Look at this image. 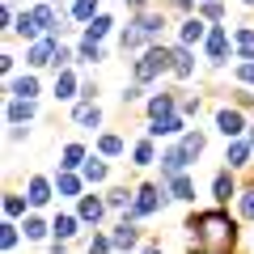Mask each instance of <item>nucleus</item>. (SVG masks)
I'll return each mask as SVG.
<instances>
[{"label":"nucleus","instance_id":"aec40b11","mask_svg":"<svg viewBox=\"0 0 254 254\" xmlns=\"http://www.w3.org/2000/svg\"><path fill=\"white\" fill-rule=\"evenodd\" d=\"M182 153H187V157H199V153H203V136H199V131L182 136Z\"/></svg>","mask_w":254,"mask_h":254},{"label":"nucleus","instance_id":"1a4fd4ad","mask_svg":"<svg viewBox=\"0 0 254 254\" xmlns=\"http://www.w3.org/2000/svg\"><path fill=\"white\" fill-rule=\"evenodd\" d=\"M216 127L225 131V136H237V131H242V115H237V110H220V115H216Z\"/></svg>","mask_w":254,"mask_h":254},{"label":"nucleus","instance_id":"f8f14e48","mask_svg":"<svg viewBox=\"0 0 254 254\" xmlns=\"http://www.w3.org/2000/svg\"><path fill=\"white\" fill-rule=\"evenodd\" d=\"M30 203H34V208H43L47 199H51V187H47L43 178H30V195H26Z\"/></svg>","mask_w":254,"mask_h":254},{"label":"nucleus","instance_id":"cd10ccee","mask_svg":"<svg viewBox=\"0 0 254 254\" xmlns=\"http://www.w3.org/2000/svg\"><path fill=\"white\" fill-rule=\"evenodd\" d=\"M81 161H85V148H76V144L64 148V165H68V170H72V165H81Z\"/></svg>","mask_w":254,"mask_h":254},{"label":"nucleus","instance_id":"6e6552de","mask_svg":"<svg viewBox=\"0 0 254 254\" xmlns=\"http://www.w3.org/2000/svg\"><path fill=\"white\" fill-rule=\"evenodd\" d=\"M153 136H178L182 131V119H174V115H165V119H153V127H148Z\"/></svg>","mask_w":254,"mask_h":254},{"label":"nucleus","instance_id":"412c9836","mask_svg":"<svg viewBox=\"0 0 254 254\" xmlns=\"http://www.w3.org/2000/svg\"><path fill=\"white\" fill-rule=\"evenodd\" d=\"M93 9H98V0H76V4H72V17L76 21H93Z\"/></svg>","mask_w":254,"mask_h":254},{"label":"nucleus","instance_id":"5701e85b","mask_svg":"<svg viewBox=\"0 0 254 254\" xmlns=\"http://www.w3.org/2000/svg\"><path fill=\"white\" fill-rule=\"evenodd\" d=\"M229 195H233V178H229V174H216V199L229 203Z\"/></svg>","mask_w":254,"mask_h":254},{"label":"nucleus","instance_id":"20e7f679","mask_svg":"<svg viewBox=\"0 0 254 254\" xmlns=\"http://www.w3.org/2000/svg\"><path fill=\"white\" fill-rule=\"evenodd\" d=\"M72 119H76L81 127H98V123H102V110H98V102H81V106L72 110Z\"/></svg>","mask_w":254,"mask_h":254},{"label":"nucleus","instance_id":"dca6fc26","mask_svg":"<svg viewBox=\"0 0 254 254\" xmlns=\"http://www.w3.org/2000/svg\"><path fill=\"white\" fill-rule=\"evenodd\" d=\"M34 26L38 30H55V9H51V4H38V9H34Z\"/></svg>","mask_w":254,"mask_h":254},{"label":"nucleus","instance_id":"4468645a","mask_svg":"<svg viewBox=\"0 0 254 254\" xmlns=\"http://www.w3.org/2000/svg\"><path fill=\"white\" fill-rule=\"evenodd\" d=\"M174 72H178V76H190V72H195V60H190L187 47H178V51H174Z\"/></svg>","mask_w":254,"mask_h":254},{"label":"nucleus","instance_id":"a878e982","mask_svg":"<svg viewBox=\"0 0 254 254\" xmlns=\"http://www.w3.org/2000/svg\"><path fill=\"white\" fill-rule=\"evenodd\" d=\"M106 30H110V17H93V21H89V30H85V38H93V43H98Z\"/></svg>","mask_w":254,"mask_h":254},{"label":"nucleus","instance_id":"f257e3e1","mask_svg":"<svg viewBox=\"0 0 254 254\" xmlns=\"http://www.w3.org/2000/svg\"><path fill=\"white\" fill-rule=\"evenodd\" d=\"M165 68H174V55L165 51V47H153L144 60H136V81H153V76H161Z\"/></svg>","mask_w":254,"mask_h":254},{"label":"nucleus","instance_id":"79ce46f5","mask_svg":"<svg viewBox=\"0 0 254 254\" xmlns=\"http://www.w3.org/2000/svg\"><path fill=\"white\" fill-rule=\"evenodd\" d=\"M131 4H136V9H144V4H148V0H131Z\"/></svg>","mask_w":254,"mask_h":254},{"label":"nucleus","instance_id":"b1692460","mask_svg":"<svg viewBox=\"0 0 254 254\" xmlns=\"http://www.w3.org/2000/svg\"><path fill=\"white\" fill-rule=\"evenodd\" d=\"M17 34H21V38H34V34H38V26H34V13H21V17H17Z\"/></svg>","mask_w":254,"mask_h":254},{"label":"nucleus","instance_id":"a211bd4d","mask_svg":"<svg viewBox=\"0 0 254 254\" xmlns=\"http://www.w3.org/2000/svg\"><path fill=\"white\" fill-rule=\"evenodd\" d=\"M98 216H102V199L85 195V199H81V220H98Z\"/></svg>","mask_w":254,"mask_h":254},{"label":"nucleus","instance_id":"4be33fe9","mask_svg":"<svg viewBox=\"0 0 254 254\" xmlns=\"http://www.w3.org/2000/svg\"><path fill=\"white\" fill-rule=\"evenodd\" d=\"M136 26H140V34H144V38H153V34H161V26H165V21H161V17H140Z\"/></svg>","mask_w":254,"mask_h":254},{"label":"nucleus","instance_id":"7ed1b4c3","mask_svg":"<svg viewBox=\"0 0 254 254\" xmlns=\"http://www.w3.org/2000/svg\"><path fill=\"white\" fill-rule=\"evenodd\" d=\"M187 161H190V157L182 153V144H178V148H170V153H161V174H165V178H178Z\"/></svg>","mask_w":254,"mask_h":254},{"label":"nucleus","instance_id":"72a5a7b5","mask_svg":"<svg viewBox=\"0 0 254 254\" xmlns=\"http://www.w3.org/2000/svg\"><path fill=\"white\" fill-rule=\"evenodd\" d=\"M136 165H153V144H136Z\"/></svg>","mask_w":254,"mask_h":254},{"label":"nucleus","instance_id":"6ab92c4d","mask_svg":"<svg viewBox=\"0 0 254 254\" xmlns=\"http://www.w3.org/2000/svg\"><path fill=\"white\" fill-rule=\"evenodd\" d=\"M72 89H76L72 72H60V76H55V98H72Z\"/></svg>","mask_w":254,"mask_h":254},{"label":"nucleus","instance_id":"c85d7f7f","mask_svg":"<svg viewBox=\"0 0 254 254\" xmlns=\"http://www.w3.org/2000/svg\"><path fill=\"white\" fill-rule=\"evenodd\" d=\"M76 233V220L72 216H60V220H55V237H72Z\"/></svg>","mask_w":254,"mask_h":254},{"label":"nucleus","instance_id":"39448f33","mask_svg":"<svg viewBox=\"0 0 254 254\" xmlns=\"http://www.w3.org/2000/svg\"><path fill=\"white\" fill-rule=\"evenodd\" d=\"M55 51H60V47H55L51 38H43V43L30 47V64H34V68H38V64H55Z\"/></svg>","mask_w":254,"mask_h":254},{"label":"nucleus","instance_id":"9d476101","mask_svg":"<svg viewBox=\"0 0 254 254\" xmlns=\"http://www.w3.org/2000/svg\"><path fill=\"white\" fill-rule=\"evenodd\" d=\"M136 237H140V233H136V225H127V220H123V225L115 229V237H110V242H115L119 250H131V246H136Z\"/></svg>","mask_w":254,"mask_h":254},{"label":"nucleus","instance_id":"7c9ffc66","mask_svg":"<svg viewBox=\"0 0 254 254\" xmlns=\"http://www.w3.org/2000/svg\"><path fill=\"white\" fill-rule=\"evenodd\" d=\"M4 212H9V216H21V212H26V199H21V195H9V199H4Z\"/></svg>","mask_w":254,"mask_h":254},{"label":"nucleus","instance_id":"9b49d317","mask_svg":"<svg viewBox=\"0 0 254 254\" xmlns=\"http://www.w3.org/2000/svg\"><path fill=\"white\" fill-rule=\"evenodd\" d=\"M225 47H229V34H225V30H212V34H208V55H212V60H225Z\"/></svg>","mask_w":254,"mask_h":254},{"label":"nucleus","instance_id":"f3484780","mask_svg":"<svg viewBox=\"0 0 254 254\" xmlns=\"http://www.w3.org/2000/svg\"><path fill=\"white\" fill-rule=\"evenodd\" d=\"M148 110H153V119H165V115L174 110V98H170V93H161V98L148 102Z\"/></svg>","mask_w":254,"mask_h":254},{"label":"nucleus","instance_id":"58836bf2","mask_svg":"<svg viewBox=\"0 0 254 254\" xmlns=\"http://www.w3.org/2000/svg\"><path fill=\"white\" fill-rule=\"evenodd\" d=\"M242 216L254 220V190H246V195H242Z\"/></svg>","mask_w":254,"mask_h":254},{"label":"nucleus","instance_id":"4c0bfd02","mask_svg":"<svg viewBox=\"0 0 254 254\" xmlns=\"http://www.w3.org/2000/svg\"><path fill=\"white\" fill-rule=\"evenodd\" d=\"M237 76H242V81H250V85H254V60H242V68H237Z\"/></svg>","mask_w":254,"mask_h":254},{"label":"nucleus","instance_id":"c9c22d12","mask_svg":"<svg viewBox=\"0 0 254 254\" xmlns=\"http://www.w3.org/2000/svg\"><path fill=\"white\" fill-rule=\"evenodd\" d=\"M0 242H4V250H13V246H17V229H13V225H4V233H0Z\"/></svg>","mask_w":254,"mask_h":254},{"label":"nucleus","instance_id":"393cba45","mask_svg":"<svg viewBox=\"0 0 254 254\" xmlns=\"http://www.w3.org/2000/svg\"><path fill=\"white\" fill-rule=\"evenodd\" d=\"M237 47L246 60H254V30H237Z\"/></svg>","mask_w":254,"mask_h":254},{"label":"nucleus","instance_id":"ea45409f","mask_svg":"<svg viewBox=\"0 0 254 254\" xmlns=\"http://www.w3.org/2000/svg\"><path fill=\"white\" fill-rule=\"evenodd\" d=\"M110 246H115V242H106V237H98V242L89 246V254H110Z\"/></svg>","mask_w":254,"mask_h":254},{"label":"nucleus","instance_id":"473e14b6","mask_svg":"<svg viewBox=\"0 0 254 254\" xmlns=\"http://www.w3.org/2000/svg\"><path fill=\"white\" fill-rule=\"evenodd\" d=\"M81 60H102V47L93 43V38H85V43H81Z\"/></svg>","mask_w":254,"mask_h":254},{"label":"nucleus","instance_id":"2eb2a0df","mask_svg":"<svg viewBox=\"0 0 254 254\" xmlns=\"http://www.w3.org/2000/svg\"><path fill=\"white\" fill-rule=\"evenodd\" d=\"M170 190H174V199H195V182H190V178H182V174L170 182Z\"/></svg>","mask_w":254,"mask_h":254},{"label":"nucleus","instance_id":"f03ea898","mask_svg":"<svg viewBox=\"0 0 254 254\" xmlns=\"http://www.w3.org/2000/svg\"><path fill=\"white\" fill-rule=\"evenodd\" d=\"M157 208H161V190H157V187L136 190V199H131V216H148V212H157Z\"/></svg>","mask_w":254,"mask_h":254},{"label":"nucleus","instance_id":"37998d69","mask_svg":"<svg viewBox=\"0 0 254 254\" xmlns=\"http://www.w3.org/2000/svg\"><path fill=\"white\" fill-rule=\"evenodd\" d=\"M246 4H254V0H246Z\"/></svg>","mask_w":254,"mask_h":254},{"label":"nucleus","instance_id":"bb28decb","mask_svg":"<svg viewBox=\"0 0 254 254\" xmlns=\"http://www.w3.org/2000/svg\"><path fill=\"white\" fill-rule=\"evenodd\" d=\"M246 157H250V144H233L225 161H229V165H246Z\"/></svg>","mask_w":254,"mask_h":254},{"label":"nucleus","instance_id":"423d86ee","mask_svg":"<svg viewBox=\"0 0 254 254\" xmlns=\"http://www.w3.org/2000/svg\"><path fill=\"white\" fill-rule=\"evenodd\" d=\"M212 30L203 26L199 17H190V21H182V43H203V38H208Z\"/></svg>","mask_w":254,"mask_h":254},{"label":"nucleus","instance_id":"0eeeda50","mask_svg":"<svg viewBox=\"0 0 254 254\" xmlns=\"http://www.w3.org/2000/svg\"><path fill=\"white\" fill-rule=\"evenodd\" d=\"M26 119H34V98H17L9 106V123H26Z\"/></svg>","mask_w":254,"mask_h":254},{"label":"nucleus","instance_id":"e433bc0d","mask_svg":"<svg viewBox=\"0 0 254 254\" xmlns=\"http://www.w3.org/2000/svg\"><path fill=\"white\" fill-rule=\"evenodd\" d=\"M60 190H64V195H76V190H81V182H76V178H68V174H64V178H60Z\"/></svg>","mask_w":254,"mask_h":254},{"label":"nucleus","instance_id":"a19ab883","mask_svg":"<svg viewBox=\"0 0 254 254\" xmlns=\"http://www.w3.org/2000/svg\"><path fill=\"white\" fill-rule=\"evenodd\" d=\"M110 208H127V190H115L110 195Z\"/></svg>","mask_w":254,"mask_h":254},{"label":"nucleus","instance_id":"c756f323","mask_svg":"<svg viewBox=\"0 0 254 254\" xmlns=\"http://www.w3.org/2000/svg\"><path fill=\"white\" fill-rule=\"evenodd\" d=\"M43 233H47V225H43L38 216H30V220H26V237H30V242H38Z\"/></svg>","mask_w":254,"mask_h":254},{"label":"nucleus","instance_id":"2f4dec72","mask_svg":"<svg viewBox=\"0 0 254 254\" xmlns=\"http://www.w3.org/2000/svg\"><path fill=\"white\" fill-rule=\"evenodd\" d=\"M85 178H89V182H102V178H106V165H102V161H89V165H85Z\"/></svg>","mask_w":254,"mask_h":254},{"label":"nucleus","instance_id":"ddd939ff","mask_svg":"<svg viewBox=\"0 0 254 254\" xmlns=\"http://www.w3.org/2000/svg\"><path fill=\"white\" fill-rule=\"evenodd\" d=\"M9 93H13V98H34V93H38V81H34V76H17V81L9 85Z\"/></svg>","mask_w":254,"mask_h":254},{"label":"nucleus","instance_id":"f704fd0d","mask_svg":"<svg viewBox=\"0 0 254 254\" xmlns=\"http://www.w3.org/2000/svg\"><path fill=\"white\" fill-rule=\"evenodd\" d=\"M102 153H110V157L123 153V140H119V136H102Z\"/></svg>","mask_w":254,"mask_h":254}]
</instances>
